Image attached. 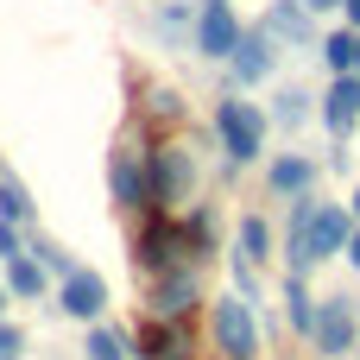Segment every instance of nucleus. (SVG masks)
<instances>
[{
	"label": "nucleus",
	"instance_id": "23",
	"mask_svg": "<svg viewBox=\"0 0 360 360\" xmlns=\"http://www.w3.org/2000/svg\"><path fill=\"white\" fill-rule=\"evenodd\" d=\"M82 354H89V360H127V335H120V329H101V323H89V342H82Z\"/></svg>",
	"mask_w": 360,
	"mask_h": 360
},
{
	"label": "nucleus",
	"instance_id": "5",
	"mask_svg": "<svg viewBox=\"0 0 360 360\" xmlns=\"http://www.w3.org/2000/svg\"><path fill=\"white\" fill-rule=\"evenodd\" d=\"M209 329H215V354L221 360H259V310L240 291L209 304Z\"/></svg>",
	"mask_w": 360,
	"mask_h": 360
},
{
	"label": "nucleus",
	"instance_id": "9",
	"mask_svg": "<svg viewBox=\"0 0 360 360\" xmlns=\"http://www.w3.org/2000/svg\"><path fill=\"white\" fill-rule=\"evenodd\" d=\"M146 285H152V316H165V323H190L196 304H202L196 266H171V272H158V278H146Z\"/></svg>",
	"mask_w": 360,
	"mask_h": 360
},
{
	"label": "nucleus",
	"instance_id": "3",
	"mask_svg": "<svg viewBox=\"0 0 360 360\" xmlns=\"http://www.w3.org/2000/svg\"><path fill=\"white\" fill-rule=\"evenodd\" d=\"M266 127H272V114H266L259 101H247L240 89L215 101V139H221V158H228L234 171H247V165L266 158Z\"/></svg>",
	"mask_w": 360,
	"mask_h": 360
},
{
	"label": "nucleus",
	"instance_id": "31",
	"mask_svg": "<svg viewBox=\"0 0 360 360\" xmlns=\"http://www.w3.org/2000/svg\"><path fill=\"white\" fill-rule=\"evenodd\" d=\"M6 304H13V291H6V278H0V323H6Z\"/></svg>",
	"mask_w": 360,
	"mask_h": 360
},
{
	"label": "nucleus",
	"instance_id": "29",
	"mask_svg": "<svg viewBox=\"0 0 360 360\" xmlns=\"http://www.w3.org/2000/svg\"><path fill=\"white\" fill-rule=\"evenodd\" d=\"M342 259H348V266L360 272V228H354V240H348V253H342Z\"/></svg>",
	"mask_w": 360,
	"mask_h": 360
},
{
	"label": "nucleus",
	"instance_id": "33",
	"mask_svg": "<svg viewBox=\"0 0 360 360\" xmlns=\"http://www.w3.org/2000/svg\"><path fill=\"white\" fill-rule=\"evenodd\" d=\"M354 76H360V63H354Z\"/></svg>",
	"mask_w": 360,
	"mask_h": 360
},
{
	"label": "nucleus",
	"instance_id": "11",
	"mask_svg": "<svg viewBox=\"0 0 360 360\" xmlns=\"http://www.w3.org/2000/svg\"><path fill=\"white\" fill-rule=\"evenodd\" d=\"M259 25L272 32V44H278V51H316V44H323V32H316V13H310L304 0H272Z\"/></svg>",
	"mask_w": 360,
	"mask_h": 360
},
{
	"label": "nucleus",
	"instance_id": "14",
	"mask_svg": "<svg viewBox=\"0 0 360 360\" xmlns=\"http://www.w3.org/2000/svg\"><path fill=\"white\" fill-rule=\"evenodd\" d=\"M133 348H139V360H190V323H165V316H152V323H139Z\"/></svg>",
	"mask_w": 360,
	"mask_h": 360
},
{
	"label": "nucleus",
	"instance_id": "16",
	"mask_svg": "<svg viewBox=\"0 0 360 360\" xmlns=\"http://www.w3.org/2000/svg\"><path fill=\"white\" fill-rule=\"evenodd\" d=\"M152 25H158L165 44L196 51V13H190V0H158V6H152Z\"/></svg>",
	"mask_w": 360,
	"mask_h": 360
},
{
	"label": "nucleus",
	"instance_id": "22",
	"mask_svg": "<svg viewBox=\"0 0 360 360\" xmlns=\"http://www.w3.org/2000/svg\"><path fill=\"white\" fill-rule=\"evenodd\" d=\"M32 215H38V202H32V190H25L19 177H0V221H19V228H25Z\"/></svg>",
	"mask_w": 360,
	"mask_h": 360
},
{
	"label": "nucleus",
	"instance_id": "17",
	"mask_svg": "<svg viewBox=\"0 0 360 360\" xmlns=\"http://www.w3.org/2000/svg\"><path fill=\"white\" fill-rule=\"evenodd\" d=\"M266 177H272L278 196H310V184H316V158H304V152H278Z\"/></svg>",
	"mask_w": 360,
	"mask_h": 360
},
{
	"label": "nucleus",
	"instance_id": "20",
	"mask_svg": "<svg viewBox=\"0 0 360 360\" xmlns=\"http://www.w3.org/2000/svg\"><path fill=\"white\" fill-rule=\"evenodd\" d=\"M316 101H323V95H310V89H297V82H291V89H278V95H272V120H278L285 133H297V127H310V120H316Z\"/></svg>",
	"mask_w": 360,
	"mask_h": 360
},
{
	"label": "nucleus",
	"instance_id": "4",
	"mask_svg": "<svg viewBox=\"0 0 360 360\" xmlns=\"http://www.w3.org/2000/svg\"><path fill=\"white\" fill-rule=\"evenodd\" d=\"M196 190V158L184 139H158L152 146V209L146 215H177V202H190Z\"/></svg>",
	"mask_w": 360,
	"mask_h": 360
},
{
	"label": "nucleus",
	"instance_id": "27",
	"mask_svg": "<svg viewBox=\"0 0 360 360\" xmlns=\"http://www.w3.org/2000/svg\"><path fill=\"white\" fill-rule=\"evenodd\" d=\"M25 354V329L19 323H0V360H19Z\"/></svg>",
	"mask_w": 360,
	"mask_h": 360
},
{
	"label": "nucleus",
	"instance_id": "28",
	"mask_svg": "<svg viewBox=\"0 0 360 360\" xmlns=\"http://www.w3.org/2000/svg\"><path fill=\"white\" fill-rule=\"evenodd\" d=\"M342 25H354V32H360V0H342Z\"/></svg>",
	"mask_w": 360,
	"mask_h": 360
},
{
	"label": "nucleus",
	"instance_id": "13",
	"mask_svg": "<svg viewBox=\"0 0 360 360\" xmlns=\"http://www.w3.org/2000/svg\"><path fill=\"white\" fill-rule=\"evenodd\" d=\"M57 310L76 316V323H101V316H108V278L89 272V266H76V272L57 285Z\"/></svg>",
	"mask_w": 360,
	"mask_h": 360
},
{
	"label": "nucleus",
	"instance_id": "34",
	"mask_svg": "<svg viewBox=\"0 0 360 360\" xmlns=\"http://www.w3.org/2000/svg\"><path fill=\"white\" fill-rule=\"evenodd\" d=\"M354 360H360V348H354Z\"/></svg>",
	"mask_w": 360,
	"mask_h": 360
},
{
	"label": "nucleus",
	"instance_id": "10",
	"mask_svg": "<svg viewBox=\"0 0 360 360\" xmlns=\"http://www.w3.org/2000/svg\"><path fill=\"white\" fill-rule=\"evenodd\" d=\"M316 120H323V133L335 139V146H348L360 127V76H329V89H323V101H316Z\"/></svg>",
	"mask_w": 360,
	"mask_h": 360
},
{
	"label": "nucleus",
	"instance_id": "1",
	"mask_svg": "<svg viewBox=\"0 0 360 360\" xmlns=\"http://www.w3.org/2000/svg\"><path fill=\"white\" fill-rule=\"evenodd\" d=\"M354 209L348 202H316V196H291V228H285V272L310 278L323 259L348 253L354 240Z\"/></svg>",
	"mask_w": 360,
	"mask_h": 360
},
{
	"label": "nucleus",
	"instance_id": "35",
	"mask_svg": "<svg viewBox=\"0 0 360 360\" xmlns=\"http://www.w3.org/2000/svg\"><path fill=\"white\" fill-rule=\"evenodd\" d=\"M0 177H6V171H0Z\"/></svg>",
	"mask_w": 360,
	"mask_h": 360
},
{
	"label": "nucleus",
	"instance_id": "8",
	"mask_svg": "<svg viewBox=\"0 0 360 360\" xmlns=\"http://www.w3.org/2000/svg\"><path fill=\"white\" fill-rule=\"evenodd\" d=\"M360 348V297H323L316 310V354L348 360Z\"/></svg>",
	"mask_w": 360,
	"mask_h": 360
},
{
	"label": "nucleus",
	"instance_id": "2",
	"mask_svg": "<svg viewBox=\"0 0 360 360\" xmlns=\"http://www.w3.org/2000/svg\"><path fill=\"white\" fill-rule=\"evenodd\" d=\"M202 259V240L190 228V215H146L139 221V240H133V266L146 278L171 272V266H196Z\"/></svg>",
	"mask_w": 360,
	"mask_h": 360
},
{
	"label": "nucleus",
	"instance_id": "12",
	"mask_svg": "<svg viewBox=\"0 0 360 360\" xmlns=\"http://www.w3.org/2000/svg\"><path fill=\"white\" fill-rule=\"evenodd\" d=\"M278 44H272V32L266 25H253L240 44H234V57H228V76H234V89H253V82H266L272 70H278Z\"/></svg>",
	"mask_w": 360,
	"mask_h": 360
},
{
	"label": "nucleus",
	"instance_id": "32",
	"mask_svg": "<svg viewBox=\"0 0 360 360\" xmlns=\"http://www.w3.org/2000/svg\"><path fill=\"white\" fill-rule=\"evenodd\" d=\"M348 209H354V221H360V184H354V202H348Z\"/></svg>",
	"mask_w": 360,
	"mask_h": 360
},
{
	"label": "nucleus",
	"instance_id": "7",
	"mask_svg": "<svg viewBox=\"0 0 360 360\" xmlns=\"http://www.w3.org/2000/svg\"><path fill=\"white\" fill-rule=\"evenodd\" d=\"M240 38H247V25H240L234 0H196V57L228 63Z\"/></svg>",
	"mask_w": 360,
	"mask_h": 360
},
{
	"label": "nucleus",
	"instance_id": "25",
	"mask_svg": "<svg viewBox=\"0 0 360 360\" xmlns=\"http://www.w3.org/2000/svg\"><path fill=\"white\" fill-rule=\"evenodd\" d=\"M32 259H38L44 272H57V278H70V272H76V259H70L57 240H44V234H32Z\"/></svg>",
	"mask_w": 360,
	"mask_h": 360
},
{
	"label": "nucleus",
	"instance_id": "18",
	"mask_svg": "<svg viewBox=\"0 0 360 360\" xmlns=\"http://www.w3.org/2000/svg\"><path fill=\"white\" fill-rule=\"evenodd\" d=\"M272 259V228H266V215H240V228H234V266H266Z\"/></svg>",
	"mask_w": 360,
	"mask_h": 360
},
{
	"label": "nucleus",
	"instance_id": "6",
	"mask_svg": "<svg viewBox=\"0 0 360 360\" xmlns=\"http://www.w3.org/2000/svg\"><path fill=\"white\" fill-rule=\"evenodd\" d=\"M108 196L114 209H152V146L120 139L108 152Z\"/></svg>",
	"mask_w": 360,
	"mask_h": 360
},
{
	"label": "nucleus",
	"instance_id": "19",
	"mask_svg": "<svg viewBox=\"0 0 360 360\" xmlns=\"http://www.w3.org/2000/svg\"><path fill=\"white\" fill-rule=\"evenodd\" d=\"M316 57H323V70H329V76H354V63H360V32H354V25H335V32L316 44Z\"/></svg>",
	"mask_w": 360,
	"mask_h": 360
},
{
	"label": "nucleus",
	"instance_id": "15",
	"mask_svg": "<svg viewBox=\"0 0 360 360\" xmlns=\"http://www.w3.org/2000/svg\"><path fill=\"white\" fill-rule=\"evenodd\" d=\"M316 297H310V278H297V272H285V323H291V335H304V342H316Z\"/></svg>",
	"mask_w": 360,
	"mask_h": 360
},
{
	"label": "nucleus",
	"instance_id": "26",
	"mask_svg": "<svg viewBox=\"0 0 360 360\" xmlns=\"http://www.w3.org/2000/svg\"><path fill=\"white\" fill-rule=\"evenodd\" d=\"M19 253H32V240L19 234V221H0V266H6V259H19Z\"/></svg>",
	"mask_w": 360,
	"mask_h": 360
},
{
	"label": "nucleus",
	"instance_id": "24",
	"mask_svg": "<svg viewBox=\"0 0 360 360\" xmlns=\"http://www.w3.org/2000/svg\"><path fill=\"white\" fill-rule=\"evenodd\" d=\"M146 120H158V127H177V120H184V95H177V89H152V101H146Z\"/></svg>",
	"mask_w": 360,
	"mask_h": 360
},
{
	"label": "nucleus",
	"instance_id": "30",
	"mask_svg": "<svg viewBox=\"0 0 360 360\" xmlns=\"http://www.w3.org/2000/svg\"><path fill=\"white\" fill-rule=\"evenodd\" d=\"M310 13H342V0H304Z\"/></svg>",
	"mask_w": 360,
	"mask_h": 360
},
{
	"label": "nucleus",
	"instance_id": "21",
	"mask_svg": "<svg viewBox=\"0 0 360 360\" xmlns=\"http://www.w3.org/2000/svg\"><path fill=\"white\" fill-rule=\"evenodd\" d=\"M6 291H13L19 304H38V297L51 291V272H44L32 253H19V259H6Z\"/></svg>",
	"mask_w": 360,
	"mask_h": 360
}]
</instances>
